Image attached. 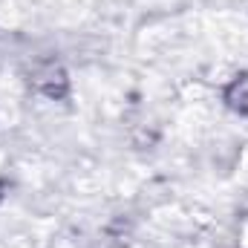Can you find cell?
I'll return each mask as SVG.
<instances>
[{"mask_svg":"<svg viewBox=\"0 0 248 248\" xmlns=\"http://www.w3.org/2000/svg\"><path fill=\"white\" fill-rule=\"evenodd\" d=\"M32 87L49 98H61L69 90V81H66V72H63L58 63H41L35 72H32Z\"/></svg>","mask_w":248,"mask_h":248,"instance_id":"obj_1","label":"cell"},{"mask_svg":"<svg viewBox=\"0 0 248 248\" xmlns=\"http://www.w3.org/2000/svg\"><path fill=\"white\" fill-rule=\"evenodd\" d=\"M225 101H228L231 110H237V113L248 116V75L234 78V81L228 84V90H225Z\"/></svg>","mask_w":248,"mask_h":248,"instance_id":"obj_2","label":"cell"}]
</instances>
